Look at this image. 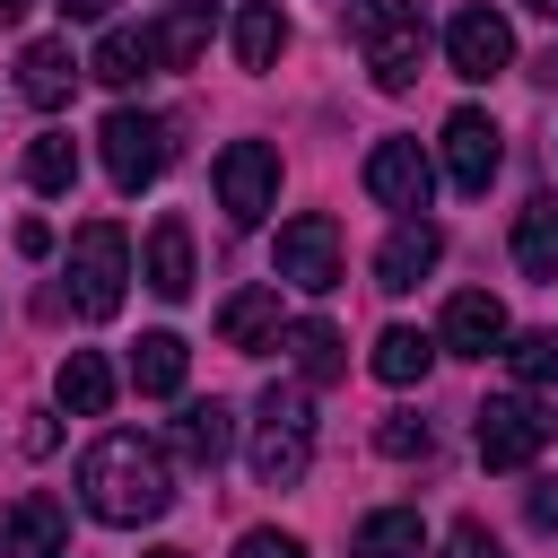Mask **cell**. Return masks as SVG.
<instances>
[{
	"label": "cell",
	"mask_w": 558,
	"mask_h": 558,
	"mask_svg": "<svg viewBox=\"0 0 558 558\" xmlns=\"http://www.w3.org/2000/svg\"><path fill=\"white\" fill-rule=\"evenodd\" d=\"M78 506L96 523H157L174 506V471H166V453L148 436L113 427V436H96L78 453Z\"/></svg>",
	"instance_id": "cell-1"
},
{
	"label": "cell",
	"mask_w": 558,
	"mask_h": 558,
	"mask_svg": "<svg viewBox=\"0 0 558 558\" xmlns=\"http://www.w3.org/2000/svg\"><path fill=\"white\" fill-rule=\"evenodd\" d=\"M349 44L366 52L375 87L401 96V87H418V61H427V9L418 0H349Z\"/></svg>",
	"instance_id": "cell-2"
},
{
	"label": "cell",
	"mask_w": 558,
	"mask_h": 558,
	"mask_svg": "<svg viewBox=\"0 0 558 558\" xmlns=\"http://www.w3.org/2000/svg\"><path fill=\"white\" fill-rule=\"evenodd\" d=\"M314 462V401L305 384H270L262 392V427H253V480L262 488H296Z\"/></svg>",
	"instance_id": "cell-3"
},
{
	"label": "cell",
	"mask_w": 558,
	"mask_h": 558,
	"mask_svg": "<svg viewBox=\"0 0 558 558\" xmlns=\"http://www.w3.org/2000/svg\"><path fill=\"white\" fill-rule=\"evenodd\" d=\"M122 288H131V235H122L113 218L78 227V235H70V305H78L87 323H105V314H122Z\"/></svg>",
	"instance_id": "cell-4"
},
{
	"label": "cell",
	"mask_w": 558,
	"mask_h": 558,
	"mask_svg": "<svg viewBox=\"0 0 558 558\" xmlns=\"http://www.w3.org/2000/svg\"><path fill=\"white\" fill-rule=\"evenodd\" d=\"M96 148H105L113 192H148L166 174V157H174V122L166 113H140V105H113L105 131H96Z\"/></svg>",
	"instance_id": "cell-5"
},
{
	"label": "cell",
	"mask_w": 558,
	"mask_h": 558,
	"mask_svg": "<svg viewBox=\"0 0 558 558\" xmlns=\"http://www.w3.org/2000/svg\"><path fill=\"white\" fill-rule=\"evenodd\" d=\"M549 410L532 401V392H497V401H480V462L488 471H523L541 445H549Z\"/></svg>",
	"instance_id": "cell-6"
},
{
	"label": "cell",
	"mask_w": 558,
	"mask_h": 558,
	"mask_svg": "<svg viewBox=\"0 0 558 558\" xmlns=\"http://www.w3.org/2000/svg\"><path fill=\"white\" fill-rule=\"evenodd\" d=\"M270 201H279V148L227 140V148H218V209H227L235 227H262Z\"/></svg>",
	"instance_id": "cell-7"
},
{
	"label": "cell",
	"mask_w": 558,
	"mask_h": 558,
	"mask_svg": "<svg viewBox=\"0 0 558 558\" xmlns=\"http://www.w3.org/2000/svg\"><path fill=\"white\" fill-rule=\"evenodd\" d=\"M279 279L305 288V296H331V288H340V218L296 209V218L279 227Z\"/></svg>",
	"instance_id": "cell-8"
},
{
	"label": "cell",
	"mask_w": 558,
	"mask_h": 558,
	"mask_svg": "<svg viewBox=\"0 0 558 558\" xmlns=\"http://www.w3.org/2000/svg\"><path fill=\"white\" fill-rule=\"evenodd\" d=\"M497 166H506V131H497L480 105L445 113V174H453V192H488Z\"/></svg>",
	"instance_id": "cell-9"
},
{
	"label": "cell",
	"mask_w": 558,
	"mask_h": 558,
	"mask_svg": "<svg viewBox=\"0 0 558 558\" xmlns=\"http://www.w3.org/2000/svg\"><path fill=\"white\" fill-rule=\"evenodd\" d=\"M366 192H375L384 209L418 218V209H427V192H436L427 148H418V140H375V148H366Z\"/></svg>",
	"instance_id": "cell-10"
},
{
	"label": "cell",
	"mask_w": 558,
	"mask_h": 558,
	"mask_svg": "<svg viewBox=\"0 0 558 558\" xmlns=\"http://www.w3.org/2000/svg\"><path fill=\"white\" fill-rule=\"evenodd\" d=\"M61 549H70V506L61 497L26 488V497L0 506V558H61Z\"/></svg>",
	"instance_id": "cell-11"
},
{
	"label": "cell",
	"mask_w": 558,
	"mask_h": 558,
	"mask_svg": "<svg viewBox=\"0 0 558 558\" xmlns=\"http://www.w3.org/2000/svg\"><path fill=\"white\" fill-rule=\"evenodd\" d=\"M445 61H453V78H497V70L514 61L506 17H497V9H462V17L445 26Z\"/></svg>",
	"instance_id": "cell-12"
},
{
	"label": "cell",
	"mask_w": 558,
	"mask_h": 558,
	"mask_svg": "<svg viewBox=\"0 0 558 558\" xmlns=\"http://www.w3.org/2000/svg\"><path fill=\"white\" fill-rule=\"evenodd\" d=\"M436 349H453V357H497V349H506V305H497L488 288H462V296H445Z\"/></svg>",
	"instance_id": "cell-13"
},
{
	"label": "cell",
	"mask_w": 558,
	"mask_h": 558,
	"mask_svg": "<svg viewBox=\"0 0 558 558\" xmlns=\"http://www.w3.org/2000/svg\"><path fill=\"white\" fill-rule=\"evenodd\" d=\"M87 78V61H70V44L61 35H44V44H26L17 52V96L35 105V113H52V105H70V87Z\"/></svg>",
	"instance_id": "cell-14"
},
{
	"label": "cell",
	"mask_w": 558,
	"mask_h": 558,
	"mask_svg": "<svg viewBox=\"0 0 558 558\" xmlns=\"http://www.w3.org/2000/svg\"><path fill=\"white\" fill-rule=\"evenodd\" d=\"M436 253H445V235L427 227V218H401L392 235H384V253H375V288H392V296H410L427 270H436Z\"/></svg>",
	"instance_id": "cell-15"
},
{
	"label": "cell",
	"mask_w": 558,
	"mask_h": 558,
	"mask_svg": "<svg viewBox=\"0 0 558 558\" xmlns=\"http://www.w3.org/2000/svg\"><path fill=\"white\" fill-rule=\"evenodd\" d=\"M174 453L201 462V471H218V462L235 453V410H227V401H183V410H174Z\"/></svg>",
	"instance_id": "cell-16"
},
{
	"label": "cell",
	"mask_w": 558,
	"mask_h": 558,
	"mask_svg": "<svg viewBox=\"0 0 558 558\" xmlns=\"http://www.w3.org/2000/svg\"><path fill=\"white\" fill-rule=\"evenodd\" d=\"M209 26H218V17H209V0H174V9L148 26V61H157V70H192V61H201V44H209Z\"/></svg>",
	"instance_id": "cell-17"
},
{
	"label": "cell",
	"mask_w": 558,
	"mask_h": 558,
	"mask_svg": "<svg viewBox=\"0 0 558 558\" xmlns=\"http://www.w3.org/2000/svg\"><path fill=\"white\" fill-rule=\"evenodd\" d=\"M279 349L296 357V375H305V384H340V375H349V340H340L323 314H305V323H279Z\"/></svg>",
	"instance_id": "cell-18"
},
{
	"label": "cell",
	"mask_w": 558,
	"mask_h": 558,
	"mask_svg": "<svg viewBox=\"0 0 558 558\" xmlns=\"http://www.w3.org/2000/svg\"><path fill=\"white\" fill-rule=\"evenodd\" d=\"M140 279H148L157 296H192V227H183V218H157V227H148Z\"/></svg>",
	"instance_id": "cell-19"
},
{
	"label": "cell",
	"mask_w": 558,
	"mask_h": 558,
	"mask_svg": "<svg viewBox=\"0 0 558 558\" xmlns=\"http://www.w3.org/2000/svg\"><path fill=\"white\" fill-rule=\"evenodd\" d=\"M218 340L227 349H279V288H235L218 305Z\"/></svg>",
	"instance_id": "cell-20"
},
{
	"label": "cell",
	"mask_w": 558,
	"mask_h": 558,
	"mask_svg": "<svg viewBox=\"0 0 558 558\" xmlns=\"http://www.w3.org/2000/svg\"><path fill=\"white\" fill-rule=\"evenodd\" d=\"M52 392H61V410H78V418H105V410H113V366H105L96 349H70V357L52 366Z\"/></svg>",
	"instance_id": "cell-21"
},
{
	"label": "cell",
	"mask_w": 558,
	"mask_h": 558,
	"mask_svg": "<svg viewBox=\"0 0 558 558\" xmlns=\"http://www.w3.org/2000/svg\"><path fill=\"white\" fill-rule=\"evenodd\" d=\"M357 558H427L418 506H375V514L357 523Z\"/></svg>",
	"instance_id": "cell-22"
},
{
	"label": "cell",
	"mask_w": 558,
	"mask_h": 558,
	"mask_svg": "<svg viewBox=\"0 0 558 558\" xmlns=\"http://www.w3.org/2000/svg\"><path fill=\"white\" fill-rule=\"evenodd\" d=\"M514 262L532 279H558V192H541V201L514 209Z\"/></svg>",
	"instance_id": "cell-23"
},
{
	"label": "cell",
	"mask_w": 558,
	"mask_h": 558,
	"mask_svg": "<svg viewBox=\"0 0 558 558\" xmlns=\"http://www.w3.org/2000/svg\"><path fill=\"white\" fill-rule=\"evenodd\" d=\"M366 366H375L384 384H418V375L436 366V340H427V331H410V323H384V331H375V349H366Z\"/></svg>",
	"instance_id": "cell-24"
},
{
	"label": "cell",
	"mask_w": 558,
	"mask_h": 558,
	"mask_svg": "<svg viewBox=\"0 0 558 558\" xmlns=\"http://www.w3.org/2000/svg\"><path fill=\"white\" fill-rule=\"evenodd\" d=\"M288 52V17H279V0H244L235 9V61L244 70H270Z\"/></svg>",
	"instance_id": "cell-25"
},
{
	"label": "cell",
	"mask_w": 558,
	"mask_h": 558,
	"mask_svg": "<svg viewBox=\"0 0 558 558\" xmlns=\"http://www.w3.org/2000/svg\"><path fill=\"white\" fill-rule=\"evenodd\" d=\"M183 366H192V349H183L174 331H148V340L131 349V384H140V392H157V401H166V392H183Z\"/></svg>",
	"instance_id": "cell-26"
},
{
	"label": "cell",
	"mask_w": 558,
	"mask_h": 558,
	"mask_svg": "<svg viewBox=\"0 0 558 558\" xmlns=\"http://www.w3.org/2000/svg\"><path fill=\"white\" fill-rule=\"evenodd\" d=\"M157 61H148V35H131V26H105V44H96V61H87V78H105V87H140Z\"/></svg>",
	"instance_id": "cell-27"
},
{
	"label": "cell",
	"mask_w": 558,
	"mask_h": 558,
	"mask_svg": "<svg viewBox=\"0 0 558 558\" xmlns=\"http://www.w3.org/2000/svg\"><path fill=\"white\" fill-rule=\"evenodd\" d=\"M26 183H35V192H70V183H78V140H70V131L26 140Z\"/></svg>",
	"instance_id": "cell-28"
},
{
	"label": "cell",
	"mask_w": 558,
	"mask_h": 558,
	"mask_svg": "<svg viewBox=\"0 0 558 558\" xmlns=\"http://www.w3.org/2000/svg\"><path fill=\"white\" fill-rule=\"evenodd\" d=\"M506 366H514V384H523V392L558 384V331H523V340H506Z\"/></svg>",
	"instance_id": "cell-29"
},
{
	"label": "cell",
	"mask_w": 558,
	"mask_h": 558,
	"mask_svg": "<svg viewBox=\"0 0 558 558\" xmlns=\"http://www.w3.org/2000/svg\"><path fill=\"white\" fill-rule=\"evenodd\" d=\"M427 418L418 410H384V427H375V453H392V462H427Z\"/></svg>",
	"instance_id": "cell-30"
},
{
	"label": "cell",
	"mask_w": 558,
	"mask_h": 558,
	"mask_svg": "<svg viewBox=\"0 0 558 558\" xmlns=\"http://www.w3.org/2000/svg\"><path fill=\"white\" fill-rule=\"evenodd\" d=\"M445 558H506V549H497V532H488V523H471V514H462V523L445 532Z\"/></svg>",
	"instance_id": "cell-31"
},
{
	"label": "cell",
	"mask_w": 558,
	"mask_h": 558,
	"mask_svg": "<svg viewBox=\"0 0 558 558\" xmlns=\"http://www.w3.org/2000/svg\"><path fill=\"white\" fill-rule=\"evenodd\" d=\"M235 558H305V541H296V532H244Z\"/></svg>",
	"instance_id": "cell-32"
},
{
	"label": "cell",
	"mask_w": 558,
	"mask_h": 558,
	"mask_svg": "<svg viewBox=\"0 0 558 558\" xmlns=\"http://www.w3.org/2000/svg\"><path fill=\"white\" fill-rule=\"evenodd\" d=\"M523 514H532V532H558V480H541V488L523 497Z\"/></svg>",
	"instance_id": "cell-33"
},
{
	"label": "cell",
	"mask_w": 558,
	"mask_h": 558,
	"mask_svg": "<svg viewBox=\"0 0 558 558\" xmlns=\"http://www.w3.org/2000/svg\"><path fill=\"white\" fill-rule=\"evenodd\" d=\"M17 253H26V262H44V253H52V227H44V218H26V227H17Z\"/></svg>",
	"instance_id": "cell-34"
},
{
	"label": "cell",
	"mask_w": 558,
	"mask_h": 558,
	"mask_svg": "<svg viewBox=\"0 0 558 558\" xmlns=\"http://www.w3.org/2000/svg\"><path fill=\"white\" fill-rule=\"evenodd\" d=\"M113 0H61V17H105Z\"/></svg>",
	"instance_id": "cell-35"
},
{
	"label": "cell",
	"mask_w": 558,
	"mask_h": 558,
	"mask_svg": "<svg viewBox=\"0 0 558 558\" xmlns=\"http://www.w3.org/2000/svg\"><path fill=\"white\" fill-rule=\"evenodd\" d=\"M532 78H549V87H558V52H541V61H532Z\"/></svg>",
	"instance_id": "cell-36"
},
{
	"label": "cell",
	"mask_w": 558,
	"mask_h": 558,
	"mask_svg": "<svg viewBox=\"0 0 558 558\" xmlns=\"http://www.w3.org/2000/svg\"><path fill=\"white\" fill-rule=\"evenodd\" d=\"M26 9H35V0H0V26H17V17H26Z\"/></svg>",
	"instance_id": "cell-37"
},
{
	"label": "cell",
	"mask_w": 558,
	"mask_h": 558,
	"mask_svg": "<svg viewBox=\"0 0 558 558\" xmlns=\"http://www.w3.org/2000/svg\"><path fill=\"white\" fill-rule=\"evenodd\" d=\"M523 9H532V17H558V0H523Z\"/></svg>",
	"instance_id": "cell-38"
},
{
	"label": "cell",
	"mask_w": 558,
	"mask_h": 558,
	"mask_svg": "<svg viewBox=\"0 0 558 558\" xmlns=\"http://www.w3.org/2000/svg\"><path fill=\"white\" fill-rule=\"evenodd\" d=\"M148 558H192V549H148Z\"/></svg>",
	"instance_id": "cell-39"
}]
</instances>
